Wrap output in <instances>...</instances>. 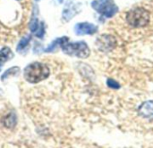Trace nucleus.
<instances>
[{
  "mask_svg": "<svg viewBox=\"0 0 153 148\" xmlns=\"http://www.w3.org/2000/svg\"><path fill=\"white\" fill-rule=\"evenodd\" d=\"M50 74L49 68L39 62H34L30 63L23 72L24 79L30 83H38L48 78Z\"/></svg>",
  "mask_w": 153,
  "mask_h": 148,
  "instance_id": "f257e3e1",
  "label": "nucleus"
},
{
  "mask_svg": "<svg viewBox=\"0 0 153 148\" xmlns=\"http://www.w3.org/2000/svg\"><path fill=\"white\" fill-rule=\"evenodd\" d=\"M126 21L133 27H144L150 21V13L144 8H135L128 12Z\"/></svg>",
  "mask_w": 153,
  "mask_h": 148,
  "instance_id": "f03ea898",
  "label": "nucleus"
},
{
  "mask_svg": "<svg viewBox=\"0 0 153 148\" xmlns=\"http://www.w3.org/2000/svg\"><path fill=\"white\" fill-rule=\"evenodd\" d=\"M61 48L65 54L79 58H86L90 54V49L87 44L83 41L75 43H69L67 41L61 46Z\"/></svg>",
  "mask_w": 153,
  "mask_h": 148,
  "instance_id": "7ed1b4c3",
  "label": "nucleus"
},
{
  "mask_svg": "<svg viewBox=\"0 0 153 148\" xmlns=\"http://www.w3.org/2000/svg\"><path fill=\"white\" fill-rule=\"evenodd\" d=\"M91 6L97 12L108 18L114 16L118 11V7L113 0H94L91 3Z\"/></svg>",
  "mask_w": 153,
  "mask_h": 148,
  "instance_id": "20e7f679",
  "label": "nucleus"
},
{
  "mask_svg": "<svg viewBox=\"0 0 153 148\" xmlns=\"http://www.w3.org/2000/svg\"><path fill=\"white\" fill-rule=\"evenodd\" d=\"M98 30V27L92 23L89 22H81L77 23L74 27V32L76 35H92L96 33Z\"/></svg>",
  "mask_w": 153,
  "mask_h": 148,
  "instance_id": "39448f33",
  "label": "nucleus"
},
{
  "mask_svg": "<svg viewBox=\"0 0 153 148\" xmlns=\"http://www.w3.org/2000/svg\"><path fill=\"white\" fill-rule=\"evenodd\" d=\"M30 29L31 30V32H33L36 37L42 38L45 33V27H44V23L43 22H39L37 16L33 15L31 18V21L30 22Z\"/></svg>",
  "mask_w": 153,
  "mask_h": 148,
  "instance_id": "423d86ee",
  "label": "nucleus"
},
{
  "mask_svg": "<svg viewBox=\"0 0 153 148\" xmlns=\"http://www.w3.org/2000/svg\"><path fill=\"white\" fill-rule=\"evenodd\" d=\"M98 46L102 49H112L116 46V40L113 37L110 36H102L98 41Z\"/></svg>",
  "mask_w": 153,
  "mask_h": 148,
  "instance_id": "0eeeda50",
  "label": "nucleus"
},
{
  "mask_svg": "<svg viewBox=\"0 0 153 148\" xmlns=\"http://www.w3.org/2000/svg\"><path fill=\"white\" fill-rule=\"evenodd\" d=\"M76 5L73 3V2H68L63 11V19L65 21H70L76 13H77V10H76Z\"/></svg>",
  "mask_w": 153,
  "mask_h": 148,
  "instance_id": "6e6552de",
  "label": "nucleus"
},
{
  "mask_svg": "<svg viewBox=\"0 0 153 148\" xmlns=\"http://www.w3.org/2000/svg\"><path fill=\"white\" fill-rule=\"evenodd\" d=\"M139 114L144 118H152L153 101H148L143 103L139 108Z\"/></svg>",
  "mask_w": 153,
  "mask_h": 148,
  "instance_id": "1a4fd4ad",
  "label": "nucleus"
},
{
  "mask_svg": "<svg viewBox=\"0 0 153 148\" xmlns=\"http://www.w3.org/2000/svg\"><path fill=\"white\" fill-rule=\"evenodd\" d=\"M69 41V38L67 37H62V38H56V40H54L46 49H45V52L47 53H49V52H53L54 50H56V47L58 46H61L63 44H65V42Z\"/></svg>",
  "mask_w": 153,
  "mask_h": 148,
  "instance_id": "9d476101",
  "label": "nucleus"
},
{
  "mask_svg": "<svg viewBox=\"0 0 153 148\" xmlns=\"http://www.w3.org/2000/svg\"><path fill=\"white\" fill-rule=\"evenodd\" d=\"M13 56L11 49L7 46L3 47L0 50V66H2L3 64H4L8 60H10L12 57Z\"/></svg>",
  "mask_w": 153,
  "mask_h": 148,
  "instance_id": "9b49d317",
  "label": "nucleus"
},
{
  "mask_svg": "<svg viewBox=\"0 0 153 148\" xmlns=\"http://www.w3.org/2000/svg\"><path fill=\"white\" fill-rule=\"evenodd\" d=\"M30 36L29 35V36H26V37H24V38H22L21 40H20V42H19V44H18V46H17V51L19 52V53H21V52H22L26 47H27V46L29 45V43H30Z\"/></svg>",
  "mask_w": 153,
  "mask_h": 148,
  "instance_id": "f8f14e48",
  "label": "nucleus"
},
{
  "mask_svg": "<svg viewBox=\"0 0 153 148\" xmlns=\"http://www.w3.org/2000/svg\"><path fill=\"white\" fill-rule=\"evenodd\" d=\"M20 68L19 67H17V66H14V67H12V68H10V69H8L3 75H2V77H1V80H4L5 79H7V78H9L10 76H14V75H17L19 72H20Z\"/></svg>",
  "mask_w": 153,
  "mask_h": 148,
  "instance_id": "ddd939ff",
  "label": "nucleus"
},
{
  "mask_svg": "<svg viewBox=\"0 0 153 148\" xmlns=\"http://www.w3.org/2000/svg\"><path fill=\"white\" fill-rule=\"evenodd\" d=\"M107 83H108V86L112 88H119V87H120L119 84L117 81L113 80H108Z\"/></svg>",
  "mask_w": 153,
  "mask_h": 148,
  "instance_id": "4468645a",
  "label": "nucleus"
},
{
  "mask_svg": "<svg viewBox=\"0 0 153 148\" xmlns=\"http://www.w3.org/2000/svg\"><path fill=\"white\" fill-rule=\"evenodd\" d=\"M36 1H39V0H36Z\"/></svg>",
  "mask_w": 153,
  "mask_h": 148,
  "instance_id": "2eb2a0df",
  "label": "nucleus"
}]
</instances>
